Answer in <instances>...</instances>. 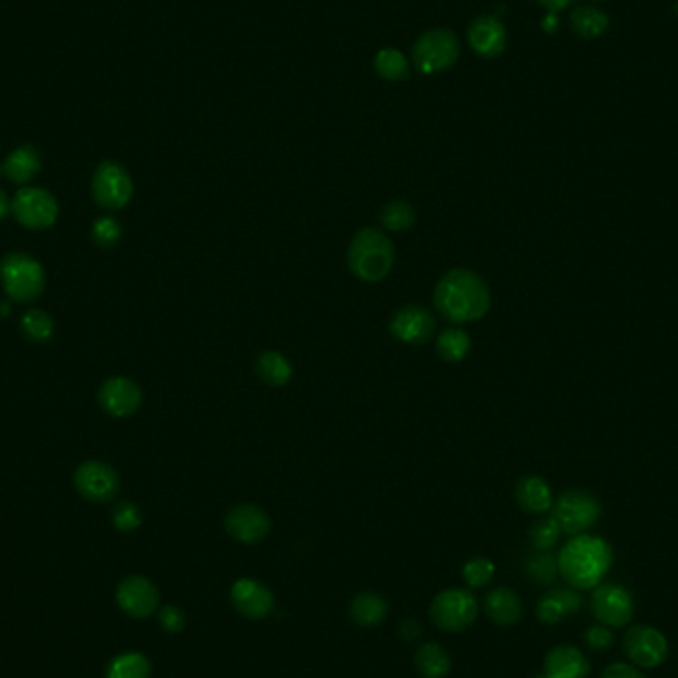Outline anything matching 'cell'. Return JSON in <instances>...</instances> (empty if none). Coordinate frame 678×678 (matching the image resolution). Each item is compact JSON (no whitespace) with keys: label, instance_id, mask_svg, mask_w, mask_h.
<instances>
[{"label":"cell","instance_id":"24","mask_svg":"<svg viewBox=\"0 0 678 678\" xmlns=\"http://www.w3.org/2000/svg\"><path fill=\"white\" fill-rule=\"evenodd\" d=\"M256 375L270 387H284L290 383L294 369L280 351H264L256 359Z\"/></svg>","mask_w":678,"mask_h":678},{"label":"cell","instance_id":"13","mask_svg":"<svg viewBox=\"0 0 678 678\" xmlns=\"http://www.w3.org/2000/svg\"><path fill=\"white\" fill-rule=\"evenodd\" d=\"M391 336L409 345H423L431 341L437 332V320L425 306H403L389 322Z\"/></svg>","mask_w":678,"mask_h":678},{"label":"cell","instance_id":"9","mask_svg":"<svg viewBox=\"0 0 678 678\" xmlns=\"http://www.w3.org/2000/svg\"><path fill=\"white\" fill-rule=\"evenodd\" d=\"M478 615V603L466 589H447L431 603L433 623L449 633L464 631L474 623Z\"/></svg>","mask_w":678,"mask_h":678},{"label":"cell","instance_id":"7","mask_svg":"<svg viewBox=\"0 0 678 678\" xmlns=\"http://www.w3.org/2000/svg\"><path fill=\"white\" fill-rule=\"evenodd\" d=\"M593 617L611 629L627 627L635 613V601L629 589L617 583H599L589 601Z\"/></svg>","mask_w":678,"mask_h":678},{"label":"cell","instance_id":"17","mask_svg":"<svg viewBox=\"0 0 678 678\" xmlns=\"http://www.w3.org/2000/svg\"><path fill=\"white\" fill-rule=\"evenodd\" d=\"M141 401V387L127 377H112L100 389V403L104 411L117 419H125L137 413Z\"/></svg>","mask_w":678,"mask_h":678},{"label":"cell","instance_id":"40","mask_svg":"<svg viewBox=\"0 0 678 678\" xmlns=\"http://www.w3.org/2000/svg\"><path fill=\"white\" fill-rule=\"evenodd\" d=\"M599 678H645V675L639 671V667L627 663H611L603 669Z\"/></svg>","mask_w":678,"mask_h":678},{"label":"cell","instance_id":"14","mask_svg":"<svg viewBox=\"0 0 678 678\" xmlns=\"http://www.w3.org/2000/svg\"><path fill=\"white\" fill-rule=\"evenodd\" d=\"M225 530L232 540L240 544H258L270 532V518L260 506L238 504L228 510Z\"/></svg>","mask_w":678,"mask_h":678},{"label":"cell","instance_id":"39","mask_svg":"<svg viewBox=\"0 0 678 678\" xmlns=\"http://www.w3.org/2000/svg\"><path fill=\"white\" fill-rule=\"evenodd\" d=\"M159 623L167 633H179L185 627V613L175 605H167L159 611Z\"/></svg>","mask_w":678,"mask_h":678},{"label":"cell","instance_id":"30","mask_svg":"<svg viewBox=\"0 0 678 678\" xmlns=\"http://www.w3.org/2000/svg\"><path fill=\"white\" fill-rule=\"evenodd\" d=\"M375 70L383 80L401 82L409 78V62L403 52L395 48H383L375 56Z\"/></svg>","mask_w":678,"mask_h":678},{"label":"cell","instance_id":"43","mask_svg":"<svg viewBox=\"0 0 678 678\" xmlns=\"http://www.w3.org/2000/svg\"><path fill=\"white\" fill-rule=\"evenodd\" d=\"M8 211H10V203H8V199H6V193L0 191V221L8 215Z\"/></svg>","mask_w":678,"mask_h":678},{"label":"cell","instance_id":"6","mask_svg":"<svg viewBox=\"0 0 678 678\" xmlns=\"http://www.w3.org/2000/svg\"><path fill=\"white\" fill-rule=\"evenodd\" d=\"M552 508L562 532L569 536L585 534L597 524L603 512L599 500L585 490H567Z\"/></svg>","mask_w":678,"mask_h":678},{"label":"cell","instance_id":"35","mask_svg":"<svg viewBox=\"0 0 678 678\" xmlns=\"http://www.w3.org/2000/svg\"><path fill=\"white\" fill-rule=\"evenodd\" d=\"M462 577L470 587H484L494 579V564L486 558H474L462 567Z\"/></svg>","mask_w":678,"mask_h":678},{"label":"cell","instance_id":"37","mask_svg":"<svg viewBox=\"0 0 678 678\" xmlns=\"http://www.w3.org/2000/svg\"><path fill=\"white\" fill-rule=\"evenodd\" d=\"M113 526L119 532H133L141 526V512L133 502H119L113 510Z\"/></svg>","mask_w":678,"mask_h":678},{"label":"cell","instance_id":"21","mask_svg":"<svg viewBox=\"0 0 678 678\" xmlns=\"http://www.w3.org/2000/svg\"><path fill=\"white\" fill-rule=\"evenodd\" d=\"M514 494L520 508L528 514H544L554 506V494L550 484L536 474L520 478Z\"/></svg>","mask_w":678,"mask_h":678},{"label":"cell","instance_id":"22","mask_svg":"<svg viewBox=\"0 0 678 678\" xmlns=\"http://www.w3.org/2000/svg\"><path fill=\"white\" fill-rule=\"evenodd\" d=\"M484 611L492 623L500 627H510L522 619L524 607L520 597L512 589L498 587L488 593L484 601Z\"/></svg>","mask_w":678,"mask_h":678},{"label":"cell","instance_id":"19","mask_svg":"<svg viewBox=\"0 0 678 678\" xmlns=\"http://www.w3.org/2000/svg\"><path fill=\"white\" fill-rule=\"evenodd\" d=\"M583 599L573 587H554L542 595L536 607V615L546 625H558L579 613Z\"/></svg>","mask_w":678,"mask_h":678},{"label":"cell","instance_id":"25","mask_svg":"<svg viewBox=\"0 0 678 678\" xmlns=\"http://www.w3.org/2000/svg\"><path fill=\"white\" fill-rule=\"evenodd\" d=\"M387 611V601L377 593H359L349 605L351 619L363 627L379 625L385 619Z\"/></svg>","mask_w":678,"mask_h":678},{"label":"cell","instance_id":"3","mask_svg":"<svg viewBox=\"0 0 678 678\" xmlns=\"http://www.w3.org/2000/svg\"><path fill=\"white\" fill-rule=\"evenodd\" d=\"M347 264L355 278L375 284L389 276L395 264V246L385 230L365 226L349 242Z\"/></svg>","mask_w":678,"mask_h":678},{"label":"cell","instance_id":"41","mask_svg":"<svg viewBox=\"0 0 678 678\" xmlns=\"http://www.w3.org/2000/svg\"><path fill=\"white\" fill-rule=\"evenodd\" d=\"M399 635L405 639V641H415L419 635H421V627L417 621L409 619L405 621L401 627H399Z\"/></svg>","mask_w":678,"mask_h":678},{"label":"cell","instance_id":"31","mask_svg":"<svg viewBox=\"0 0 678 678\" xmlns=\"http://www.w3.org/2000/svg\"><path fill=\"white\" fill-rule=\"evenodd\" d=\"M524 571L526 575L540 585H552L558 577V558L550 552H540L536 550L534 554H530L524 562Z\"/></svg>","mask_w":678,"mask_h":678},{"label":"cell","instance_id":"8","mask_svg":"<svg viewBox=\"0 0 678 678\" xmlns=\"http://www.w3.org/2000/svg\"><path fill=\"white\" fill-rule=\"evenodd\" d=\"M16 221L30 230H46L58 221V201L42 187H22L10 205Z\"/></svg>","mask_w":678,"mask_h":678},{"label":"cell","instance_id":"33","mask_svg":"<svg viewBox=\"0 0 678 678\" xmlns=\"http://www.w3.org/2000/svg\"><path fill=\"white\" fill-rule=\"evenodd\" d=\"M151 677V665L149 661L139 653H127L117 659H113L108 671V678H149Z\"/></svg>","mask_w":678,"mask_h":678},{"label":"cell","instance_id":"46","mask_svg":"<svg viewBox=\"0 0 678 678\" xmlns=\"http://www.w3.org/2000/svg\"><path fill=\"white\" fill-rule=\"evenodd\" d=\"M536 678H546V675H540V677H536Z\"/></svg>","mask_w":678,"mask_h":678},{"label":"cell","instance_id":"15","mask_svg":"<svg viewBox=\"0 0 678 678\" xmlns=\"http://www.w3.org/2000/svg\"><path fill=\"white\" fill-rule=\"evenodd\" d=\"M117 603L127 615L135 619H145L155 613L159 605V591L147 577L131 575L119 583Z\"/></svg>","mask_w":678,"mask_h":678},{"label":"cell","instance_id":"4","mask_svg":"<svg viewBox=\"0 0 678 678\" xmlns=\"http://www.w3.org/2000/svg\"><path fill=\"white\" fill-rule=\"evenodd\" d=\"M0 282L8 298L26 304L44 292L46 272L30 254L10 252L0 260Z\"/></svg>","mask_w":678,"mask_h":678},{"label":"cell","instance_id":"20","mask_svg":"<svg viewBox=\"0 0 678 678\" xmlns=\"http://www.w3.org/2000/svg\"><path fill=\"white\" fill-rule=\"evenodd\" d=\"M591 665L585 655L573 645L554 647L546 655L544 675L546 678H589Z\"/></svg>","mask_w":678,"mask_h":678},{"label":"cell","instance_id":"27","mask_svg":"<svg viewBox=\"0 0 678 678\" xmlns=\"http://www.w3.org/2000/svg\"><path fill=\"white\" fill-rule=\"evenodd\" d=\"M571 28L577 36L581 38H597L607 32L609 28V18L605 12L593 6H581L571 12Z\"/></svg>","mask_w":678,"mask_h":678},{"label":"cell","instance_id":"2","mask_svg":"<svg viewBox=\"0 0 678 678\" xmlns=\"http://www.w3.org/2000/svg\"><path fill=\"white\" fill-rule=\"evenodd\" d=\"M613 565V548L599 536H573L558 554V571L577 591L595 589Z\"/></svg>","mask_w":678,"mask_h":678},{"label":"cell","instance_id":"26","mask_svg":"<svg viewBox=\"0 0 678 678\" xmlns=\"http://www.w3.org/2000/svg\"><path fill=\"white\" fill-rule=\"evenodd\" d=\"M415 665L425 678H445L451 673V657L437 643L423 645L415 655Z\"/></svg>","mask_w":678,"mask_h":678},{"label":"cell","instance_id":"44","mask_svg":"<svg viewBox=\"0 0 678 678\" xmlns=\"http://www.w3.org/2000/svg\"><path fill=\"white\" fill-rule=\"evenodd\" d=\"M556 24H558V20H556V16H554V14H550V16L544 20V28H546V30H550V32L556 28Z\"/></svg>","mask_w":678,"mask_h":678},{"label":"cell","instance_id":"28","mask_svg":"<svg viewBox=\"0 0 678 678\" xmlns=\"http://www.w3.org/2000/svg\"><path fill=\"white\" fill-rule=\"evenodd\" d=\"M470 347H472L470 336L458 326L447 328L437 338V351L447 363H460L462 359H466V355L470 353Z\"/></svg>","mask_w":678,"mask_h":678},{"label":"cell","instance_id":"23","mask_svg":"<svg viewBox=\"0 0 678 678\" xmlns=\"http://www.w3.org/2000/svg\"><path fill=\"white\" fill-rule=\"evenodd\" d=\"M40 167H42L40 153L32 145H20L4 161V173L16 185L30 183L38 175Z\"/></svg>","mask_w":678,"mask_h":678},{"label":"cell","instance_id":"38","mask_svg":"<svg viewBox=\"0 0 678 678\" xmlns=\"http://www.w3.org/2000/svg\"><path fill=\"white\" fill-rule=\"evenodd\" d=\"M583 643L591 649V651H607L611 649V645L615 643V635L611 631V627L607 625H591L585 633H583Z\"/></svg>","mask_w":678,"mask_h":678},{"label":"cell","instance_id":"16","mask_svg":"<svg viewBox=\"0 0 678 678\" xmlns=\"http://www.w3.org/2000/svg\"><path fill=\"white\" fill-rule=\"evenodd\" d=\"M232 605L246 619H266L274 611L272 591L256 579L242 577L230 589Z\"/></svg>","mask_w":678,"mask_h":678},{"label":"cell","instance_id":"18","mask_svg":"<svg viewBox=\"0 0 678 678\" xmlns=\"http://www.w3.org/2000/svg\"><path fill=\"white\" fill-rule=\"evenodd\" d=\"M468 42L478 56L496 58L504 52L508 34H506L504 24L496 16H478L470 24Z\"/></svg>","mask_w":678,"mask_h":678},{"label":"cell","instance_id":"45","mask_svg":"<svg viewBox=\"0 0 678 678\" xmlns=\"http://www.w3.org/2000/svg\"><path fill=\"white\" fill-rule=\"evenodd\" d=\"M8 308H10V306H8V304H6V302H2V304H0V316H6V314H8V312H10V310H8Z\"/></svg>","mask_w":678,"mask_h":678},{"label":"cell","instance_id":"11","mask_svg":"<svg viewBox=\"0 0 678 678\" xmlns=\"http://www.w3.org/2000/svg\"><path fill=\"white\" fill-rule=\"evenodd\" d=\"M92 195L102 209L119 211L133 197V181L123 165L104 161L92 177Z\"/></svg>","mask_w":678,"mask_h":678},{"label":"cell","instance_id":"47","mask_svg":"<svg viewBox=\"0 0 678 678\" xmlns=\"http://www.w3.org/2000/svg\"><path fill=\"white\" fill-rule=\"evenodd\" d=\"M0 171H2V167H0Z\"/></svg>","mask_w":678,"mask_h":678},{"label":"cell","instance_id":"42","mask_svg":"<svg viewBox=\"0 0 678 678\" xmlns=\"http://www.w3.org/2000/svg\"><path fill=\"white\" fill-rule=\"evenodd\" d=\"M536 2H540L544 8H548L550 14H556L560 10H565L573 0H536Z\"/></svg>","mask_w":678,"mask_h":678},{"label":"cell","instance_id":"34","mask_svg":"<svg viewBox=\"0 0 678 678\" xmlns=\"http://www.w3.org/2000/svg\"><path fill=\"white\" fill-rule=\"evenodd\" d=\"M530 542L534 546V550H540V552H550L560 536H562V528L558 524V520L554 516H548V518H540L532 524L530 528Z\"/></svg>","mask_w":678,"mask_h":678},{"label":"cell","instance_id":"32","mask_svg":"<svg viewBox=\"0 0 678 678\" xmlns=\"http://www.w3.org/2000/svg\"><path fill=\"white\" fill-rule=\"evenodd\" d=\"M20 328L24 336L36 343H46L54 336V320L50 314L42 310H28L20 320Z\"/></svg>","mask_w":678,"mask_h":678},{"label":"cell","instance_id":"29","mask_svg":"<svg viewBox=\"0 0 678 678\" xmlns=\"http://www.w3.org/2000/svg\"><path fill=\"white\" fill-rule=\"evenodd\" d=\"M379 221L385 232H405L417 223V213L407 201H391L381 209Z\"/></svg>","mask_w":678,"mask_h":678},{"label":"cell","instance_id":"10","mask_svg":"<svg viewBox=\"0 0 678 678\" xmlns=\"http://www.w3.org/2000/svg\"><path fill=\"white\" fill-rule=\"evenodd\" d=\"M623 649L629 661L641 669H657L669 659L667 637L651 625H633L623 637Z\"/></svg>","mask_w":678,"mask_h":678},{"label":"cell","instance_id":"1","mask_svg":"<svg viewBox=\"0 0 678 678\" xmlns=\"http://www.w3.org/2000/svg\"><path fill=\"white\" fill-rule=\"evenodd\" d=\"M435 308L451 324H468L484 318L492 296L486 280L468 268H452L435 288Z\"/></svg>","mask_w":678,"mask_h":678},{"label":"cell","instance_id":"5","mask_svg":"<svg viewBox=\"0 0 678 678\" xmlns=\"http://www.w3.org/2000/svg\"><path fill=\"white\" fill-rule=\"evenodd\" d=\"M458 38L447 28L427 30L413 46V62L421 74H439L458 60Z\"/></svg>","mask_w":678,"mask_h":678},{"label":"cell","instance_id":"12","mask_svg":"<svg viewBox=\"0 0 678 678\" xmlns=\"http://www.w3.org/2000/svg\"><path fill=\"white\" fill-rule=\"evenodd\" d=\"M74 486L90 502H110L119 492V476L110 464L88 460L74 472Z\"/></svg>","mask_w":678,"mask_h":678},{"label":"cell","instance_id":"36","mask_svg":"<svg viewBox=\"0 0 678 678\" xmlns=\"http://www.w3.org/2000/svg\"><path fill=\"white\" fill-rule=\"evenodd\" d=\"M123 236V230L117 219L113 217H100L92 226V238L102 248H112Z\"/></svg>","mask_w":678,"mask_h":678}]
</instances>
